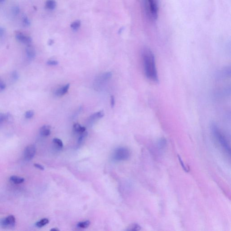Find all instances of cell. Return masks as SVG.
I'll return each instance as SVG.
<instances>
[{
	"label": "cell",
	"mask_w": 231,
	"mask_h": 231,
	"mask_svg": "<svg viewBox=\"0 0 231 231\" xmlns=\"http://www.w3.org/2000/svg\"><path fill=\"white\" fill-rule=\"evenodd\" d=\"M142 57L144 73L147 79L154 82H158V72L153 53L149 48H145L142 52Z\"/></svg>",
	"instance_id": "1"
},
{
	"label": "cell",
	"mask_w": 231,
	"mask_h": 231,
	"mask_svg": "<svg viewBox=\"0 0 231 231\" xmlns=\"http://www.w3.org/2000/svg\"><path fill=\"white\" fill-rule=\"evenodd\" d=\"M211 131L213 135L214 136L216 140L218 142V143L221 145L222 148L227 153H230V147L228 141L226 140L224 135L223 134L219 128L215 124L213 123L211 126Z\"/></svg>",
	"instance_id": "2"
},
{
	"label": "cell",
	"mask_w": 231,
	"mask_h": 231,
	"mask_svg": "<svg viewBox=\"0 0 231 231\" xmlns=\"http://www.w3.org/2000/svg\"><path fill=\"white\" fill-rule=\"evenodd\" d=\"M147 11L153 20H155L158 17L159 0H146Z\"/></svg>",
	"instance_id": "3"
},
{
	"label": "cell",
	"mask_w": 231,
	"mask_h": 231,
	"mask_svg": "<svg viewBox=\"0 0 231 231\" xmlns=\"http://www.w3.org/2000/svg\"><path fill=\"white\" fill-rule=\"evenodd\" d=\"M130 156V152L127 148H120L114 152V158L117 160H126L129 159Z\"/></svg>",
	"instance_id": "4"
},
{
	"label": "cell",
	"mask_w": 231,
	"mask_h": 231,
	"mask_svg": "<svg viewBox=\"0 0 231 231\" xmlns=\"http://www.w3.org/2000/svg\"><path fill=\"white\" fill-rule=\"evenodd\" d=\"M16 218L13 215H10L0 220V226L4 228L11 227L15 226Z\"/></svg>",
	"instance_id": "5"
},
{
	"label": "cell",
	"mask_w": 231,
	"mask_h": 231,
	"mask_svg": "<svg viewBox=\"0 0 231 231\" xmlns=\"http://www.w3.org/2000/svg\"><path fill=\"white\" fill-rule=\"evenodd\" d=\"M36 153L35 146L33 144L28 145L26 147L24 151V157L25 160L27 161H29L32 160Z\"/></svg>",
	"instance_id": "6"
},
{
	"label": "cell",
	"mask_w": 231,
	"mask_h": 231,
	"mask_svg": "<svg viewBox=\"0 0 231 231\" xmlns=\"http://www.w3.org/2000/svg\"><path fill=\"white\" fill-rule=\"evenodd\" d=\"M16 37L19 41L27 45H31L32 43V38L30 37L26 36L19 31L16 32Z\"/></svg>",
	"instance_id": "7"
},
{
	"label": "cell",
	"mask_w": 231,
	"mask_h": 231,
	"mask_svg": "<svg viewBox=\"0 0 231 231\" xmlns=\"http://www.w3.org/2000/svg\"><path fill=\"white\" fill-rule=\"evenodd\" d=\"M112 73L111 72H108L102 74L96 79L95 82L98 84V86L99 84L104 83L105 82L109 80L112 77Z\"/></svg>",
	"instance_id": "8"
},
{
	"label": "cell",
	"mask_w": 231,
	"mask_h": 231,
	"mask_svg": "<svg viewBox=\"0 0 231 231\" xmlns=\"http://www.w3.org/2000/svg\"><path fill=\"white\" fill-rule=\"evenodd\" d=\"M70 86V84H67L64 86H63V87L56 90V91L55 92V94L56 96L60 97V96H63L65 94H66L69 90Z\"/></svg>",
	"instance_id": "9"
},
{
	"label": "cell",
	"mask_w": 231,
	"mask_h": 231,
	"mask_svg": "<svg viewBox=\"0 0 231 231\" xmlns=\"http://www.w3.org/2000/svg\"><path fill=\"white\" fill-rule=\"evenodd\" d=\"M51 126L48 125H44L41 127L40 130V134L43 136H49L51 134Z\"/></svg>",
	"instance_id": "10"
},
{
	"label": "cell",
	"mask_w": 231,
	"mask_h": 231,
	"mask_svg": "<svg viewBox=\"0 0 231 231\" xmlns=\"http://www.w3.org/2000/svg\"><path fill=\"white\" fill-rule=\"evenodd\" d=\"M26 52L27 55L29 59H33L35 57V49L31 46V45H28L26 49Z\"/></svg>",
	"instance_id": "11"
},
{
	"label": "cell",
	"mask_w": 231,
	"mask_h": 231,
	"mask_svg": "<svg viewBox=\"0 0 231 231\" xmlns=\"http://www.w3.org/2000/svg\"><path fill=\"white\" fill-rule=\"evenodd\" d=\"M104 116V111H98V112L93 113V114L91 115V116L90 117L89 119L90 120V121L93 122L94 120L102 118Z\"/></svg>",
	"instance_id": "12"
},
{
	"label": "cell",
	"mask_w": 231,
	"mask_h": 231,
	"mask_svg": "<svg viewBox=\"0 0 231 231\" xmlns=\"http://www.w3.org/2000/svg\"><path fill=\"white\" fill-rule=\"evenodd\" d=\"M73 128L75 132L80 134L83 133L86 131V128L85 127L82 126L78 123L74 124L73 126Z\"/></svg>",
	"instance_id": "13"
},
{
	"label": "cell",
	"mask_w": 231,
	"mask_h": 231,
	"mask_svg": "<svg viewBox=\"0 0 231 231\" xmlns=\"http://www.w3.org/2000/svg\"><path fill=\"white\" fill-rule=\"evenodd\" d=\"M56 3L55 0H47L46 2L45 7L47 9L53 10L55 8Z\"/></svg>",
	"instance_id": "14"
},
{
	"label": "cell",
	"mask_w": 231,
	"mask_h": 231,
	"mask_svg": "<svg viewBox=\"0 0 231 231\" xmlns=\"http://www.w3.org/2000/svg\"><path fill=\"white\" fill-rule=\"evenodd\" d=\"M53 143L55 147L57 150H62L63 147L62 142L60 139H58V138H54L53 140Z\"/></svg>",
	"instance_id": "15"
},
{
	"label": "cell",
	"mask_w": 231,
	"mask_h": 231,
	"mask_svg": "<svg viewBox=\"0 0 231 231\" xmlns=\"http://www.w3.org/2000/svg\"><path fill=\"white\" fill-rule=\"evenodd\" d=\"M10 180L15 184H19L23 183L25 179L23 178L17 176H12L10 177Z\"/></svg>",
	"instance_id": "16"
},
{
	"label": "cell",
	"mask_w": 231,
	"mask_h": 231,
	"mask_svg": "<svg viewBox=\"0 0 231 231\" xmlns=\"http://www.w3.org/2000/svg\"><path fill=\"white\" fill-rule=\"evenodd\" d=\"M49 223V220L47 218H43L40 221L37 222L36 226L38 227H42L47 224Z\"/></svg>",
	"instance_id": "17"
},
{
	"label": "cell",
	"mask_w": 231,
	"mask_h": 231,
	"mask_svg": "<svg viewBox=\"0 0 231 231\" xmlns=\"http://www.w3.org/2000/svg\"><path fill=\"white\" fill-rule=\"evenodd\" d=\"M90 222L89 220L81 222L77 224V226L79 228H85L88 227L90 226Z\"/></svg>",
	"instance_id": "18"
},
{
	"label": "cell",
	"mask_w": 231,
	"mask_h": 231,
	"mask_svg": "<svg viewBox=\"0 0 231 231\" xmlns=\"http://www.w3.org/2000/svg\"><path fill=\"white\" fill-rule=\"evenodd\" d=\"M81 26V22L80 20H75L74 21L71 25V28L74 30H76L80 28Z\"/></svg>",
	"instance_id": "19"
},
{
	"label": "cell",
	"mask_w": 231,
	"mask_h": 231,
	"mask_svg": "<svg viewBox=\"0 0 231 231\" xmlns=\"http://www.w3.org/2000/svg\"><path fill=\"white\" fill-rule=\"evenodd\" d=\"M141 227L140 226V225L138 224L135 223L131 225L129 227H128V229L127 230L128 231H139V230H141Z\"/></svg>",
	"instance_id": "20"
},
{
	"label": "cell",
	"mask_w": 231,
	"mask_h": 231,
	"mask_svg": "<svg viewBox=\"0 0 231 231\" xmlns=\"http://www.w3.org/2000/svg\"><path fill=\"white\" fill-rule=\"evenodd\" d=\"M87 135H88V133L86 131L83 133L81 134V135L78 139V143L79 144L82 143L84 141V139L87 137Z\"/></svg>",
	"instance_id": "21"
},
{
	"label": "cell",
	"mask_w": 231,
	"mask_h": 231,
	"mask_svg": "<svg viewBox=\"0 0 231 231\" xmlns=\"http://www.w3.org/2000/svg\"><path fill=\"white\" fill-rule=\"evenodd\" d=\"M22 21H23V24L24 26H29L30 25V22L28 18L26 15H24L22 17Z\"/></svg>",
	"instance_id": "22"
},
{
	"label": "cell",
	"mask_w": 231,
	"mask_h": 231,
	"mask_svg": "<svg viewBox=\"0 0 231 231\" xmlns=\"http://www.w3.org/2000/svg\"><path fill=\"white\" fill-rule=\"evenodd\" d=\"M20 11V9L19 7H18V6H15L12 8V14L15 16H17V15H18L19 14Z\"/></svg>",
	"instance_id": "23"
},
{
	"label": "cell",
	"mask_w": 231,
	"mask_h": 231,
	"mask_svg": "<svg viewBox=\"0 0 231 231\" xmlns=\"http://www.w3.org/2000/svg\"><path fill=\"white\" fill-rule=\"evenodd\" d=\"M34 115V112L33 111H28L25 114V117L27 119H30L33 117Z\"/></svg>",
	"instance_id": "24"
},
{
	"label": "cell",
	"mask_w": 231,
	"mask_h": 231,
	"mask_svg": "<svg viewBox=\"0 0 231 231\" xmlns=\"http://www.w3.org/2000/svg\"><path fill=\"white\" fill-rule=\"evenodd\" d=\"M178 157L180 163L181 165V167H182V168H183V169H184V171L187 172H188L189 171L188 169H187V167L185 166L184 163H183V161H182V160H181V157H180L179 155L178 156Z\"/></svg>",
	"instance_id": "25"
},
{
	"label": "cell",
	"mask_w": 231,
	"mask_h": 231,
	"mask_svg": "<svg viewBox=\"0 0 231 231\" xmlns=\"http://www.w3.org/2000/svg\"><path fill=\"white\" fill-rule=\"evenodd\" d=\"M47 64L49 65H56L58 64V62L55 60H49L47 62Z\"/></svg>",
	"instance_id": "26"
},
{
	"label": "cell",
	"mask_w": 231,
	"mask_h": 231,
	"mask_svg": "<svg viewBox=\"0 0 231 231\" xmlns=\"http://www.w3.org/2000/svg\"><path fill=\"white\" fill-rule=\"evenodd\" d=\"M5 120H6V115L3 113H0V125H1Z\"/></svg>",
	"instance_id": "27"
},
{
	"label": "cell",
	"mask_w": 231,
	"mask_h": 231,
	"mask_svg": "<svg viewBox=\"0 0 231 231\" xmlns=\"http://www.w3.org/2000/svg\"><path fill=\"white\" fill-rule=\"evenodd\" d=\"M166 142L164 139H162L161 140H160V141L159 142V145L160 148H162L165 147V145H166Z\"/></svg>",
	"instance_id": "28"
},
{
	"label": "cell",
	"mask_w": 231,
	"mask_h": 231,
	"mask_svg": "<svg viewBox=\"0 0 231 231\" xmlns=\"http://www.w3.org/2000/svg\"><path fill=\"white\" fill-rule=\"evenodd\" d=\"M6 87V84L1 79H0V90H5Z\"/></svg>",
	"instance_id": "29"
},
{
	"label": "cell",
	"mask_w": 231,
	"mask_h": 231,
	"mask_svg": "<svg viewBox=\"0 0 231 231\" xmlns=\"http://www.w3.org/2000/svg\"><path fill=\"white\" fill-rule=\"evenodd\" d=\"M115 99L114 96H111V108H113L115 106Z\"/></svg>",
	"instance_id": "30"
},
{
	"label": "cell",
	"mask_w": 231,
	"mask_h": 231,
	"mask_svg": "<svg viewBox=\"0 0 231 231\" xmlns=\"http://www.w3.org/2000/svg\"><path fill=\"white\" fill-rule=\"evenodd\" d=\"M34 166H35V167H36V168L39 169L41 170H44V167H43L42 165H40V164H38V163H35V164H34Z\"/></svg>",
	"instance_id": "31"
},
{
	"label": "cell",
	"mask_w": 231,
	"mask_h": 231,
	"mask_svg": "<svg viewBox=\"0 0 231 231\" xmlns=\"http://www.w3.org/2000/svg\"><path fill=\"white\" fill-rule=\"evenodd\" d=\"M5 34V29L3 27H0V38L2 37Z\"/></svg>",
	"instance_id": "32"
},
{
	"label": "cell",
	"mask_w": 231,
	"mask_h": 231,
	"mask_svg": "<svg viewBox=\"0 0 231 231\" xmlns=\"http://www.w3.org/2000/svg\"><path fill=\"white\" fill-rule=\"evenodd\" d=\"M12 77L15 80H17V79H18V74L16 72H14L12 74Z\"/></svg>",
	"instance_id": "33"
},
{
	"label": "cell",
	"mask_w": 231,
	"mask_h": 231,
	"mask_svg": "<svg viewBox=\"0 0 231 231\" xmlns=\"http://www.w3.org/2000/svg\"><path fill=\"white\" fill-rule=\"evenodd\" d=\"M48 43L49 45H52L54 44L53 40V39H50V40H49V41H48Z\"/></svg>",
	"instance_id": "34"
},
{
	"label": "cell",
	"mask_w": 231,
	"mask_h": 231,
	"mask_svg": "<svg viewBox=\"0 0 231 231\" xmlns=\"http://www.w3.org/2000/svg\"><path fill=\"white\" fill-rule=\"evenodd\" d=\"M51 231H59V229H57V228H52V229H51Z\"/></svg>",
	"instance_id": "35"
},
{
	"label": "cell",
	"mask_w": 231,
	"mask_h": 231,
	"mask_svg": "<svg viewBox=\"0 0 231 231\" xmlns=\"http://www.w3.org/2000/svg\"><path fill=\"white\" fill-rule=\"evenodd\" d=\"M5 0H0V2H4Z\"/></svg>",
	"instance_id": "36"
}]
</instances>
